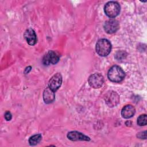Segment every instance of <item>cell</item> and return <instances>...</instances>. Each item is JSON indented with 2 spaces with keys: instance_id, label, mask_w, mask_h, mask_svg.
<instances>
[{
  "instance_id": "9a60e30c",
  "label": "cell",
  "mask_w": 147,
  "mask_h": 147,
  "mask_svg": "<svg viewBox=\"0 0 147 147\" xmlns=\"http://www.w3.org/2000/svg\"><path fill=\"white\" fill-rule=\"evenodd\" d=\"M5 118L6 121H10L12 118V115L11 114L10 111H6L5 114Z\"/></svg>"
},
{
  "instance_id": "8fae6325",
  "label": "cell",
  "mask_w": 147,
  "mask_h": 147,
  "mask_svg": "<svg viewBox=\"0 0 147 147\" xmlns=\"http://www.w3.org/2000/svg\"><path fill=\"white\" fill-rule=\"evenodd\" d=\"M136 112L135 108L131 105L125 106L121 110V115L124 118H130L132 117Z\"/></svg>"
},
{
  "instance_id": "2e32d148",
  "label": "cell",
  "mask_w": 147,
  "mask_h": 147,
  "mask_svg": "<svg viewBox=\"0 0 147 147\" xmlns=\"http://www.w3.org/2000/svg\"><path fill=\"white\" fill-rule=\"evenodd\" d=\"M146 131H144L143 132H141V133H139L138 134H137V137L140 138H144V139H146Z\"/></svg>"
},
{
  "instance_id": "277c9868",
  "label": "cell",
  "mask_w": 147,
  "mask_h": 147,
  "mask_svg": "<svg viewBox=\"0 0 147 147\" xmlns=\"http://www.w3.org/2000/svg\"><path fill=\"white\" fill-rule=\"evenodd\" d=\"M104 98L106 104L110 107L117 106L119 102V96L114 91H108L105 94Z\"/></svg>"
},
{
  "instance_id": "7a4b0ae2",
  "label": "cell",
  "mask_w": 147,
  "mask_h": 147,
  "mask_svg": "<svg viewBox=\"0 0 147 147\" xmlns=\"http://www.w3.org/2000/svg\"><path fill=\"white\" fill-rule=\"evenodd\" d=\"M95 49L96 53L99 56H106L111 52V44L108 40L102 38L97 41Z\"/></svg>"
},
{
  "instance_id": "6da1fadb",
  "label": "cell",
  "mask_w": 147,
  "mask_h": 147,
  "mask_svg": "<svg viewBox=\"0 0 147 147\" xmlns=\"http://www.w3.org/2000/svg\"><path fill=\"white\" fill-rule=\"evenodd\" d=\"M125 74L123 69L118 65L111 67L108 71L107 76L109 79L115 83L122 81L125 78Z\"/></svg>"
},
{
  "instance_id": "ba28073f",
  "label": "cell",
  "mask_w": 147,
  "mask_h": 147,
  "mask_svg": "<svg viewBox=\"0 0 147 147\" xmlns=\"http://www.w3.org/2000/svg\"><path fill=\"white\" fill-rule=\"evenodd\" d=\"M62 83V76L60 73H56L52 76L49 81V87L54 92L57 91Z\"/></svg>"
},
{
  "instance_id": "52a82bcc",
  "label": "cell",
  "mask_w": 147,
  "mask_h": 147,
  "mask_svg": "<svg viewBox=\"0 0 147 147\" xmlns=\"http://www.w3.org/2000/svg\"><path fill=\"white\" fill-rule=\"evenodd\" d=\"M104 29L107 33L112 34L116 32L119 29V25L118 21L113 18L106 21L104 24Z\"/></svg>"
},
{
  "instance_id": "9c48e42d",
  "label": "cell",
  "mask_w": 147,
  "mask_h": 147,
  "mask_svg": "<svg viewBox=\"0 0 147 147\" xmlns=\"http://www.w3.org/2000/svg\"><path fill=\"white\" fill-rule=\"evenodd\" d=\"M67 138L73 141H90V138L83 134V133L77 131H72L70 132H68L67 134Z\"/></svg>"
},
{
  "instance_id": "3957f363",
  "label": "cell",
  "mask_w": 147,
  "mask_h": 147,
  "mask_svg": "<svg viewBox=\"0 0 147 147\" xmlns=\"http://www.w3.org/2000/svg\"><path fill=\"white\" fill-rule=\"evenodd\" d=\"M121 7L119 4L115 1L108 2L104 7L105 14L110 18H114L120 12Z\"/></svg>"
},
{
  "instance_id": "7c38bea8",
  "label": "cell",
  "mask_w": 147,
  "mask_h": 147,
  "mask_svg": "<svg viewBox=\"0 0 147 147\" xmlns=\"http://www.w3.org/2000/svg\"><path fill=\"white\" fill-rule=\"evenodd\" d=\"M55 98V92L52 90L49 87H47L43 92V99L44 102L47 104H49L53 102Z\"/></svg>"
},
{
  "instance_id": "4fadbf2b",
  "label": "cell",
  "mask_w": 147,
  "mask_h": 147,
  "mask_svg": "<svg viewBox=\"0 0 147 147\" xmlns=\"http://www.w3.org/2000/svg\"><path fill=\"white\" fill-rule=\"evenodd\" d=\"M42 138L41 134H37L31 136L29 139V143L30 145L34 146L40 142Z\"/></svg>"
},
{
  "instance_id": "30bf717a",
  "label": "cell",
  "mask_w": 147,
  "mask_h": 147,
  "mask_svg": "<svg viewBox=\"0 0 147 147\" xmlns=\"http://www.w3.org/2000/svg\"><path fill=\"white\" fill-rule=\"evenodd\" d=\"M24 36L27 42L30 45H34L37 42V36L34 30L32 28L26 29Z\"/></svg>"
},
{
  "instance_id": "5b68a950",
  "label": "cell",
  "mask_w": 147,
  "mask_h": 147,
  "mask_svg": "<svg viewBox=\"0 0 147 147\" xmlns=\"http://www.w3.org/2000/svg\"><path fill=\"white\" fill-rule=\"evenodd\" d=\"M88 82L89 85L91 87L94 88H99L103 85L104 79L101 74L95 73L90 75L88 78Z\"/></svg>"
},
{
  "instance_id": "8992f818",
  "label": "cell",
  "mask_w": 147,
  "mask_h": 147,
  "mask_svg": "<svg viewBox=\"0 0 147 147\" xmlns=\"http://www.w3.org/2000/svg\"><path fill=\"white\" fill-rule=\"evenodd\" d=\"M60 59L59 55L55 51H49L48 53L44 56L42 59V63L45 65H48L50 64H56Z\"/></svg>"
},
{
  "instance_id": "5bb4252c",
  "label": "cell",
  "mask_w": 147,
  "mask_h": 147,
  "mask_svg": "<svg viewBox=\"0 0 147 147\" xmlns=\"http://www.w3.org/2000/svg\"><path fill=\"white\" fill-rule=\"evenodd\" d=\"M147 123V116L146 114H141L137 118V124L139 126H145Z\"/></svg>"
}]
</instances>
